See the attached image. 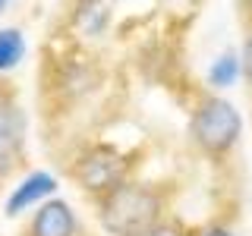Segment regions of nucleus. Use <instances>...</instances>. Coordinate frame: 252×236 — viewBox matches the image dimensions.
Returning <instances> with one entry per match:
<instances>
[{
  "mask_svg": "<svg viewBox=\"0 0 252 236\" xmlns=\"http://www.w3.org/2000/svg\"><path fill=\"white\" fill-rule=\"evenodd\" d=\"M243 136V117L227 98L202 94L189 110V139L205 161L220 164L233 154Z\"/></svg>",
  "mask_w": 252,
  "mask_h": 236,
  "instance_id": "obj_2",
  "label": "nucleus"
},
{
  "mask_svg": "<svg viewBox=\"0 0 252 236\" xmlns=\"http://www.w3.org/2000/svg\"><path fill=\"white\" fill-rule=\"evenodd\" d=\"M236 3H240V10H243V13H246L249 19H252V0H236Z\"/></svg>",
  "mask_w": 252,
  "mask_h": 236,
  "instance_id": "obj_12",
  "label": "nucleus"
},
{
  "mask_svg": "<svg viewBox=\"0 0 252 236\" xmlns=\"http://www.w3.org/2000/svg\"><path fill=\"white\" fill-rule=\"evenodd\" d=\"M252 22V19H249ZM240 76H243V82H246V88L252 94V26H249V35H246V41H243V54H240Z\"/></svg>",
  "mask_w": 252,
  "mask_h": 236,
  "instance_id": "obj_9",
  "label": "nucleus"
},
{
  "mask_svg": "<svg viewBox=\"0 0 252 236\" xmlns=\"http://www.w3.org/2000/svg\"><path fill=\"white\" fill-rule=\"evenodd\" d=\"M142 236H189V230H186L183 224H180L177 217H170V214H167V217L161 220V224H155L152 230L142 233Z\"/></svg>",
  "mask_w": 252,
  "mask_h": 236,
  "instance_id": "obj_10",
  "label": "nucleus"
},
{
  "mask_svg": "<svg viewBox=\"0 0 252 236\" xmlns=\"http://www.w3.org/2000/svg\"><path fill=\"white\" fill-rule=\"evenodd\" d=\"M94 214L107 236H142L167 217V189L129 177L94 199Z\"/></svg>",
  "mask_w": 252,
  "mask_h": 236,
  "instance_id": "obj_1",
  "label": "nucleus"
},
{
  "mask_svg": "<svg viewBox=\"0 0 252 236\" xmlns=\"http://www.w3.org/2000/svg\"><path fill=\"white\" fill-rule=\"evenodd\" d=\"M26 145V110L13 98H0V164H13Z\"/></svg>",
  "mask_w": 252,
  "mask_h": 236,
  "instance_id": "obj_5",
  "label": "nucleus"
},
{
  "mask_svg": "<svg viewBox=\"0 0 252 236\" xmlns=\"http://www.w3.org/2000/svg\"><path fill=\"white\" fill-rule=\"evenodd\" d=\"M26 57V35L19 29H0V73L16 69Z\"/></svg>",
  "mask_w": 252,
  "mask_h": 236,
  "instance_id": "obj_7",
  "label": "nucleus"
},
{
  "mask_svg": "<svg viewBox=\"0 0 252 236\" xmlns=\"http://www.w3.org/2000/svg\"><path fill=\"white\" fill-rule=\"evenodd\" d=\"M29 236H79V217L63 199H47L35 208Z\"/></svg>",
  "mask_w": 252,
  "mask_h": 236,
  "instance_id": "obj_4",
  "label": "nucleus"
},
{
  "mask_svg": "<svg viewBox=\"0 0 252 236\" xmlns=\"http://www.w3.org/2000/svg\"><path fill=\"white\" fill-rule=\"evenodd\" d=\"M189 236H236L227 224H220V220H211V224L205 227H195V230H189Z\"/></svg>",
  "mask_w": 252,
  "mask_h": 236,
  "instance_id": "obj_11",
  "label": "nucleus"
},
{
  "mask_svg": "<svg viewBox=\"0 0 252 236\" xmlns=\"http://www.w3.org/2000/svg\"><path fill=\"white\" fill-rule=\"evenodd\" d=\"M54 192H57V179H54L47 170L29 173V177L10 192V199H6V214L16 217V214H22V211H29V208H38L41 202L54 199Z\"/></svg>",
  "mask_w": 252,
  "mask_h": 236,
  "instance_id": "obj_6",
  "label": "nucleus"
},
{
  "mask_svg": "<svg viewBox=\"0 0 252 236\" xmlns=\"http://www.w3.org/2000/svg\"><path fill=\"white\" fill-rule=\"evenodd\" d=\"M69 177L79 183L82 192H89L92 199H98L107 189H114L117 183H123V179L132 177V161H129V154L120 151L117 145L98 142V145H89L85 151L76 154L73 167H69Z\"/></svg>",
  "mask_w": 252,
  "mask_h": 236,
  "instance_id": "obj_3",
  "label": "nucleus"
},
{
  "mask_svg": "<svg viewBox=\"0 0 252 236\" xmlns=\"http://www.w3.org/2000/svg\"><path fill=\"white\" fill-rule=\"evenodd\" d=\"M6 3H10V0H0V13H3V10H6Z\"/></svg>",
  "mask_w": 252,
  "mask_h": 236,
  "instance_id": "obj_13",
  "label": "nucleus"
},
{
  "mask_svg": "<svg viewBox=\"0 0 252 236\" xmlns=\"http://www.w3.org/2000/svg\"><path fill=\"white\" fill-rule=\"evenodd\" d=\"M236 79H240V57L230 54V51L220 54L208 69V85H215V88H230Z\"/></svg>",
  "mask_w": 252,
  "mask_h": 236,
  "instance_id": "obj_8",
  "label": "nucleus"
}]
</instances>
